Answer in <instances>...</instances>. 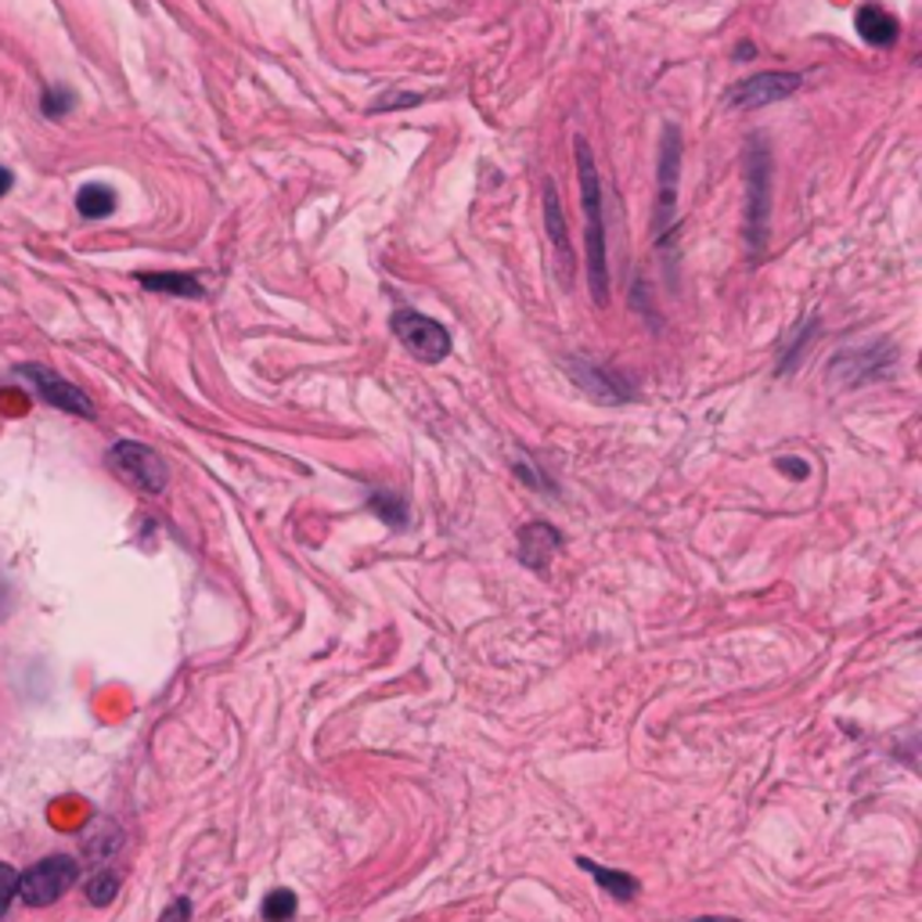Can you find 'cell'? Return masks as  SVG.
<instances>
[{
    "mask_svg": "<svg viewBox=\"0 0 922 922\" xmlns=\"http://www.w3.org/2000/svg\"><path fill=\"white\" fill-rule=\"evenodd\" d=\"M576 177H581V202H584V245H587V285L598 306L609 303V245H606V220H602V177L592 155V144L584 138L573 141Z\"/></svg>",
    "mask_w": 922,
    "mask_h": 922,
    "instance_id": "cell-1",
    "label": "cell"
},
{
    "mask_svg": "<svg viewBox=\"0 0 922 922\" xmlns=\"http://www.w3.org/2000/svg\"><path fill=\"white\" fill-rule=\"evenodd\" d=\"M774 163L765 138L746 144V245L749 256H760L771 235V195H774Z\"/></svg>",
    "mask_w": 922,
    "mask_h": 922,
    "instance_id": "cell-2",
    "label": "cell"
},
{
    "mask_svg": "<svg viewBox=\"0 0 922 922\" xmlns=\"http://www.w3.org/2000/svg\"><path fill=\"white\" fill-rule=\"evenodd\" d=\"M678 184H681V130L667 122L660 138V195H656V245L674 242L678 224Z\"/></svg>",
    "mask_w": 922,
    "mask_h": 922,
    "instance_id": "cell-3",
    "label": "cell"
},
{
    "mask_svg": "<svg viewBox=\"0 0 922 922\" xmlns=\"http://www.w3.org/2000/svg\"><path fill=\"white\" fill-rule=\"evenodd\" d=\"M77 879H80L77 857H72V854H51V857H44V862H36V865H30L26 872H22V876H19V897L30 908H47V905L61 901V897L72 890V883H77Z\"/></svg>",
    "mask_w": 922,
    "mask_h": 922,
    "instance_id": "cell-4",
    "label": "cell"
},
{
    "mask_svg": "<svg viewBox=\"0 0 922 922\" xmlns=\"http://www.w3.org/2000/svg\"><path fill=\"white\" fill-rule=\"evenodd\" d=\"M393 336L404 342V350L422 364H440L451 353V331L418 311L393 314Z\"/></svg>",
    "mask_w": 922,
    "mask_h": 922,
    "instance_id": "cell-5",
    "label": "cell"
},
{
    "mask_svg": "<svg viewBox=\"0 0 922 922\" xmlns=\"http://www.w3.org/2000/svg\"><path fill=\"white\" fill-rule=\"evenodd\" d=\"M801 87H804L801 72H757V77L728 87V94H724V108H728V113H757V108H765V105L793 97Z\"/></svg>",
    "mask_w": 922,
    "mask_h": 922,
    "instance_id": "cell-6",
    "label": "cell"
},
{
    "mask_svg": "<svg viewBox=\"0 0 922 922\" xmlns=\"http://www.w3.org/2000/svg\"><path fill=\"white\" fill-rule=\"evenodd\" d=\"M108 465H113L127 483L144 490V494H159V490H166V483H170L166 462L159 458L152 447L138 444V440H119V444H113V451H108Z\"/></svg>",
    "mask_w": 922,
    "mask_h": 922,
    "instance_id": "cell-7",
    "label": "cell"
},
{
    "mask_svg": "<svg viewBox=\"0 0 922 922\" xmlns=\"http://www.w3.org/2000/svg\"><path fill=\"white\" fill-rule=\"evenodd\" d=\"M19 375L26 378V383L36 389V397H40L44 404H51V408L58 411H69V415H77V418H94V400L83 393L80 386H72L69 378H61L58 372H51V367H44V364H22L19 367Z\"/></svg>",
    "mask_w": 922,
    "mask_h": 922,
    "instance_id": "cell-8",
    "label": "cell"
},
{
    "mask_svg": "<svg viewBox=\"0 0 922 922\" xmlns=\"http://www.w3.org/2000/svg\"><path fill=\"white\" fill-rule=\"evenodd\" d=\"M545 227H548L551 253H556L559 281L562 285H570L573 281V245H570V231H565V217H562V202H559L556 184H548L545 188Z\"/></svg>",
    "mask_w": 922,
    "mask_h": 922,
    "instance_id": "cell-9",
    "label": "cell"
},
{
    "mask_svg": "<svg viewBox=\"0 0 922 922\" xmlns=\"http://www.w3.org/2000/svg\"><path fill=\"white\" fill-rule=\"evenodd\" d=\"M890 361H894V353L887 350V342H879V347H872L868 353L851 350V353H843L840 361H832V378H840V383H847V386L868 383V378L887 375Z\"/></svg>",
    "mask_w": 922,
    "mask_h": 922,
    "instance_id": "cell-10",
    "label": "cell"
},
{
    "mask_svg": "<svg viewBox=\"0 0 922 922\" xmlns=\"http://www.w3.org/2000/svg\"><path fill=\"white\" fill-rule=\"evenodd\" d=\"M562 548V537L556 526L548 523H530L520 530V559L530 565V570H540L545 562H551V556Z\"/></svg>",
    "mask_w": 922,
    "mask_h": 922,
    "instance_id": "cell-11",
    "label": "cell"
},
{
    "mask_svg": "<svg viewBox=\"0 0 922 922\" xmlns=\"http://www.w3.org/2000/svg\"><path fill=\"white\" fill-rule=\"evenodd\" d=\"M854 26H857V33H862V40L872 44V47H890L897 40V30H901L897 26V19L883 4H876V0H868V4L857 8Z\"/></svg>",
    "mask_w": 922,
    "mask_h": 922,
    "instance_id": "cell-12",
    "label": "cell"
},
{
    "mask_svg": "<svg viewBox=\"0 0 922 922\" xmlns=\"http://www.w3.org/2000/svg\"><path fill=\"white\" fill-rule=\"evenodd\" d=\"M570 372H573L576 383H581V386L592 393V397H598V400H627V397H631V389H627L617 375L602 372V367L592 364V361H573Z\"/></svg>",
    "mask_w": 922,
    "mask_h": 922,
    "instance_id": "cell-13",
    "label": "cell"
},
{
    "mask_svg": "<svg viewBox=\"0 0 922 922\" xmlns=\"http://www.w3.org/2000/svg\"><path fill=\"white\" fill-rule=\"evenodd\" d=\"M138 281L149 292H166V296H184V300H202L206 296V289L199 285V278L174 275V270H159V275H138Z\"/></svg>",
    "mask_w": 922,
    "mask_h": 922,
    "instance_id": "cell-14",
    "label": "cell"
},
{
    "mask_svg": "<svg viewBox=\"0 0 922 922\" xmlns=\"http://www.w3.org/2000/svg\"><path fill=\"white\" fill-rule=\"evenodd\" d=\"M116 191L108 188V184H83L80 195H77V209H80V217H87V220H105V217H113L116 213Z\"/></svg>",
    "mask_w": 922,
    "mask_h": 922,
    "instance_id": "cell-15",
    "label": "cell"
},
{
    "mask_svg": "<svg viewBox=\"0 0 922 922\" xmlns=\"http://www.w3.org/2000/svg\"><path fill=\"white\" fill-rule=\"evenodd\" d=\"M581 868H587L592 872V876L598 879V887L602 890H609L612 897H617V901H631V897L638 894V879L634 876H627V872H617V868H602V865H595V862H581Z\"/></svg>",
    "mask_w": 922,
    "mask_h": 922,
    "instance_id": "cell-16",
    "label": "cell"
},
{
    "mask_svg": "<svg viewBox=\"0 0 922 922\" xmlns=\"http://www.w3.org/2000/svg\"><path fill=\"white\" fill-rule=\"evenodd\" d=\"M296 894H292L289 887H278V890H270L264 897V919L267 922H289L292 915H296Z\"/></svg>",
    "mask_w": 922,
    "mask_h": 922,
    "instance_id": "cell-17",
    "label": "cell"
},
{
    "mask_svg": "<svg viewBox=\"0 0 922 922\" xmlns=\"http://www.w3.org/2000/svg\"><path fill=\"white\" fill-rule=\"evenodd\" d=\"M116 894H119V876H116V872H94V876L87 879V901L94 908L113 905Z\"/></svg>",
    "mask_w": 922,
    "mask_h": 922,
    "instance_id": "cell-18",
    "label": "cell"
},
{
    "mask_svg": "<svg viewBox=\"0 0 922 922\" xmlns=\"http://www.w3.org/2000/svg\"><path fill=\"white\" fill-rule=\"evenodd\" d=\"M77 105V97H72V91L69 87H44V97H40V108H44V116L47 119H61L69 113V108Z\"/></svg>",
    "mask_w": 922,
    "mask_h": 922,
    "instance_id": "cell-19",
    "label": "cell"
},
{
    "mask_svg": "<svg viewBox=\"0 0 922 922\" xmlns=\"http://www.w3.org/2000/svg\"><path fill=\"white\" fill-rule=\"evenodd\" d=\"M372 509L383 515V520L389 526H400L404 520H408V509H404V501L400 498H389V494H372Z\"/></svg>",
    "mask_w": 922,
    "mask_h": 922,
    "instance_id": "cell-20",
    "label": "cell"
},
{
    "mask_svg": "<svg viewBox=\"0 0 922 922\" xmlns=\"http://www.w3.org/2000/svg\"><path fill=\"white\" fill-rule=\"evenodd\" d=\"M418 102H422V94H408V91H386L378 102L372 105V113H393V108H415Z\"/></svg>",
    "mask_w": 922,
    "mask_h": 922,
    "instance_id": "cell-21",
    "label": "cell"
},
{
    "mask_svg": "<svg viewBox=\"0 0 922 922\" xmlns=\"http://www.w3.org/2000/svg\"><path fill=\"white\" fill-rule=\"evenodd\" d=\"M15 894H19V872L0 862V915L8 912L11 901H15Z\"/></svg>",
    "mask_w": 922,
    "mask_h": 922,
    "instance_id": "cell-22",
    "label": "cell"
},
{
    "mask_svg": "<svg viewBox=\"0 0 922 922\" xmlns=\"http://www.w3.org/2000/svg\"><path fill=\"white\" fill-rule=\"evenodd\" d=\"M159 922H191V901L188 897H177V901L159 915Z\"/></svg>",
    "mask_w": 922,
    "mask_h": 922,
    "instance_id": "cell-23",
    "label": "cell"
},
{
    "mask_svg": "<svg viewBox=\"0 0 922 922\" xmlns=\"http://www.w3.org/2000/svg\"><path fill=\"white\" fill-rule=\"evenodd\" d=\"M779 472H790L793 479H804L810 469H807V462H801V458H779Z\"/></svg>",
    "mask_w": 922,
    "mask_h": 922,
    "instance_id": "cell-24",
    "label": "cell"
},
{
    "mask_svg": "<svg viewBox=\"0 0 922 922\" xmlns=\"http://www.w3.org/2000/svg\"><path fill=\"white\" fill-rule=\"evenodd\" d=\"M11 606H15V595H11V587H8L4 581H0V620L8 617Z\"/></svg>",
    "mask_w": 922,
    "mask_h": 922,
    "instance_id": "cell-25",
    "label": "cell"
},
{
    "mask_svg": "<svg viewBox=\"0 0 922 922\" xmlns=\"http://www.w3.org/2000/svg\"><path fill=\"white\" fill-rule=\"evenodd\" d=\"M11 188H15V174H11L8 166H0V199H4Z\"/></svg>",
    "mask_w": 922,
    "mask_h": 922,
    "instance_id": "cell-26",
    "label": "cell"
},
{
    "mask_svg": "<svg viewBox=\"0 0 922 922\" xmlns=\"http://www.w3.org/2000/svg\"><path fill=\"white\" fill-rule=\"evenodd\" d=\"M692 922H739V919H721V915H703V919H692Z\"/></svg>",
    "mask_w": 922,
    "mask_h": 922,
    "instance_id": "cell-27",
    "label": "cell"
}]
</instances>
